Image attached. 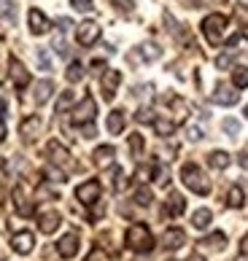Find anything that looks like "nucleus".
Wrapping results in <instances>:
<instances>
[{
    "instance_id": "nucleus-4",
    "label": "nucleus",
    "mask_w": 248,
    "mask_h": 261,
    "mask_svg": "<svg viewBox=\"0 0 248 261\" xmlns=\"http://www.w3.org/2000/svg\"><path fill=\"white\" fill-rule=\"evenodd\" d=\"M94 116H97V102H94L92 94H87V97L73 108V124L76 127H87V124L94 121Z\"/></svg>"
},
{
    "instance_id": "nucleus-12",
    "label": "nucleus",
    "mask_w": 248,
    "mask_h": 261,
    "mask_svg": "<svg viewBox=\"0 0 248 261\" xmlns=\"http://www.w3.org/2000/svg\"><path fill=\"white\" fill-rule=\"evenodd\" d=\"M103 97H106V100H113V94H116V89H119V84H121V73L119 70H111V67H108V70L106 73H103Z\"/></svg>"
},
{
    "instance_id": "nucleus-3",
    "label": "nucleus",
    "mask_w": 248,
    "mask_h": 261,
    "mask_svg": "<svg viewBox=\"0 0 248 261\" xmlns=\"http://www.w3.org/2000/svg\"><path fill=\"white\" fill-rule=\"evenodd\" d=\"M224 27H227V16L224 14H208L203 19V35L211 46H218L224 38Z\"/></svg>"
},
{
    "instance_id": "nucleus-5",
    "label": "nucleus",
    "mask_w": 248,
    "mask_h": 261,
    "mask_svg": "<svg viewBox=\"0 0 248 261\" xmlns=\"http://www.w3.org/2000/svg\"><path fill=\"white\" fill-rule=\"evenodd\" d=\"M46 153H49V162L54 164V167H60L62 172H68V170L76 167L73 159H70V151L62 148L57 140H49V143H46Z\"/></svg>"
},
{
    "instance_id": "nucleus-41",
    "label": "nucleus",
    "mask_w": 248,
    "mask_h": 261,
    "mask_svg": "<svg viewBox=\"0 0 248 261\" xmlns=\"http://www.w3.org/2000/svg\"><path fill=\"white\" fill-rule=\"evenodd\" d=\"M70 6L76 8V11H89V8H92V0H70Z\"/></svg>"
},
{
    "instance_id": "nucleus-44",
    "label": "nucleus",
    "mask_w": 248,
    "mask_h": 261,
    "mask_svg": "<svg viewBox=\"0 0 248 261\" xmlns=\"http://www.w3.org/2000/svg\"><path fill=\"white\" fill-rule=\"evenodd\" d=\"M38 62H41L43 70H49V67H52V60H49V54H46V51H38Z\"/></svg>"
},
{
    "instance_id": "nucleus-28",
    "label": "nucleus",
    "mask_w": 248,
    "mask_h": 261,
    "mask_svg": "<svg viewBox=\"0 0 248 261\" xmlns=\"http://www.w3.org/2000/svg\"><path fill=\"white\" fill-rule=\"evenodd\" d=\"M243 202H245L243 189L240 186H232L230 194H227V205H230V207H243Z\"/></svg>"
},
{
    "instance_id": "nucleus-19",
    "label": "nucleus",
    "mask_w": 248,
    "mask_h": 261,
    "mask_svg": "<svg viewBox=\"0 0 248 261\" xmlns=\"http://www.w3.org/2000/svg\"><path fill=\"white\" fill-rule=\"evenodd\" d=\"M14 205H16V210L22 213V216H33V202L27 199L24 186H16L14 189Z\"/></svg>"
},
{
    "instance_id": "nucleus-35",
    "label": "nucleus",
    "mask_w": 248,
    "mask_h": 261,
    "mask_svg": "<svg viewBox=\"0 0 248 261\" xmlns=\"http://www.w3.org/2000/svg\"><path fill=\"white\" fill-rule=\"evenodd\" d=\"M113 189H116V191L127 189V178H124V170H121V167L113 170Z\"/></svg>"
},
{
    "instance_id": "nucleus-20",
    "label": "nucleus",
    "mask_w": 248,
    "mask_h": 261,
    "mask_svg": "<svg viewBox=\"0 0 248 261\" xmlns=\"http://www.w3.org/2000/svg\"><path fill=\"white\" fill-rule=\"evenodd\" d=\"M159 54H162L159 46H154V43H140V46H138V54H132L130 60H146V62H151V60H159Z\"/></svg>"
},
{
    "instance_id": "nucleus-21",
    "label": "nucleus",
    "mask_w": 248,
    "mask_h": 261,
    "mask_svg": "<svg viewBox=\"0 0 248 261\" xmlns=\"http://www.w3.org/2000/svg\"><path fill=\"white\" fill-rule=\"evenodd\" d=\"M230 153H227V151H211V153H208V164H211V167L213 170H227V167H230Z\"/></svg>"
},
{
    "instance_id": "nucleus-30",
    "label": "nucleus",
    "mask_w": 248,
    "mask_h": 261,
    "mask_svg": "<svg viewBox=\"0 0 248 261\" xmlns=\"http://www.w3.org/2000/svg\"><path fill=\"white\" fill-rule=\"evenodd\" d=\"M170 108H176V121H184L189 116V105L181 97H170Z\"/></svg>"
},
{
    "instance_id": "nucleus-32",
    "label": "nucleus",
    "mask_w": 248,
    "mask_h": 261,
    "mask_svg": "<svg viewBox=\"0 0 248 261\" xmlns=\"http://www.w3.org/2000/svg\"><path fill=\"white\" fill-rule=\"evenodd\" d=\"M143 146H146V143H143V135H130V151H132V156H140V153H143Z\"/></svg>"
},
{
    "instance_id": "nucleus-37",
    "label": "nucleus",
    "mask_w": 248,
    "mask_h": 261,
    "mask_svg": "<svg viewBox=\"0 0 248 261\" xmlns=\"http://www.w3.org/2000/svg\"><path fill=\"white\" fill-rule=\"evenodd\" d=\"M46 175H49V180H68V178H65V172L60 167H54V164L46 167Z\"/></svg>"
},
{
    "instance_id": "nucleus-31",
    "label": "nucleus",
    "mask_w": 248,
    "mask_h": 261,
    "mask_svg": "<svg viewBox=\"0 0 248 261\" xmlns=\"http://www.w3.org/2000/svg\"><path fill=\"white\" fill-rule=\"evenodd\" d=\"M151 199H154V194H151V189L148 186H138V191H135V202L138 205H151Z\"/></svg>"
},
{
    "instance_id": "nucleus-36",
    "label": "nucleus",
    "mask_w": 248,
    "mask_h": 261,
    "mask_svg": "<svg viewBox=\"0 0 248 261\" xmlns=\"http://www.w3.org/2000/svg\"><path fill=\"white\" fill-rule=\"evenodd\" d=\"M135 119H138L140 124H154L157 116H154V111H151V108H140V111L135 113Z\"/></svg>"
},
{
    "instance_id": "nucleus-9",
    "label": "nucleus",
    "mask_w": 248,
    "mask_h": 261,
    "mask_svg": "<svg viewBox=\"0 0 248 261\" xmlns=\"http://www.w3.org/2000/svg\"><path fill=\"white\" fill-rule=\"evenodd\" d=\"M76 199H79L81 205H94V202L100 199V183H97V180L81 183V186L76 189Z\"/></svg>"
},
{
    "instance_id": "nucleus-39",
    "label": "nucleus",
    "mask_w": 248,
    "mask_h": 261,
    "mask_svg": "<svg viewBox=\"0 0 248 261\" xmlns=\"http://www.w3.org/2000/svg\"><path fill=\"white\" fill-rule=\"evenodd\" d=\"M224 129L232 135V138H237V132H240V121H235V119H224Z\"/></svg>"
},
{
    "instance_id": "nucleus-48",
    "label": "nucleus",
    "mask_w": 248,
    "mask_h": 261,
    "mask_svg": "<svg viewBox=\"0 0 248 261\" xmlns=\"http://www.w3.org/2000/svg\"><path fill=\"white\" fill-rule=\"evenodd\" d=\"M240 253H248V234L243 237V243H240Z\"/></svg>"
},
{
    "instance_id": "nucleus-14",
    "label": "nucleus",
    "mask_w": 248,
    "mask_h": 261,
    "mask_svg": "<svg viewBox=\"0 0 248 261\" xmlns=\"http://www.w3.org/2000/svg\"><path fill=\"white\" fill-rule=\"evenodd\" d=\"M57 253H60L62 258H73L76 253H79V234H76V231L65 234L60 243H57Z\"/></svg>"
},
{
    "instance_id": "nucleus-47",
    "label": "nucleus",
    "mask_w": 248,
    "mask_h": 261,
    "mask_svg": "<svg viewBox=\"0 0 248 261\" xmlns=\"http://www.w3.org/2000/svg\"><path fill=\"white\" fill-rule=\"evenodd\" d=\"M235 11H237V16H240V22H243V24H248V8H243V6H237Z\"/></svg>"
},
{
    "instance_id": "nucleus-17",
    "label": "nucleus",
    "mask_w": 248,
    "mask_h": 261,
    "mask_svg": "<svg viewBox=\"0 0 248 261\" xmlns=\"http://www.w3.org/2000/svg\"><path fill=\"white\" fill-rule=\"evenodd\" d=\"M184 243H186V231H184V229H178V226L167 229L165 234H162V245H165L167 250H176V248H181Z\"/></svg>"
},
{
    "instance_id": "nucleus-22",
    "label": "nucleus",
    "mask_w": 248,
    "mask_h": 261,
    "mask_svg": "<svg viewBox=\"0 0 248 261\" xmlns=\"http://www.w3.org/2000/svg\"><path fill=\"white\" fill-rule=\"evenodd\" d=\"M52 92H54V81H49V79H46V81H38V84H35V102L43 105L46 100L52 97Z\"/></svg>"
},
{
    "instance_id": "nucleus-38",
    "label": "nucleus",
    "mask_w": 248,
    "mask_h": 261,
    "mask_svg": "<svg viewBox=\"0 0 248 261\" xmlns=\"http://www.w3.org/2000/svg\"><path fill=\"white\" fill-rule=\"evenodd\" d=\"M87 261H111V258H108V253L103 248H92V253L87 256Z\"/></svg>"
},
{
    "instance_id": "nucleus-11",
    "label": "nucleus",
    "mask_w": 248,
    "mask_h": 261,
    "mask_svg": "<svg viewBox=\"0 0 248 261\" xmlns=\"http://www.w3.org/2000/svg\"><path fill=\"white\" fill-rule=\"evenodd\" d=\"M8 67H11L8 73H11L14 86H16V89H24V86L30 84V73H27V67H24L22 62H19L16 57H11V60H8Z\"/></svg>"
},
{
    "instance_id": "nucleus-27",
    "label": "nucleus",
    "mask_w": 248,
    "mask_h": 261,
    "mask_svg": "<svg viewBox=\"0 0 248 261\" xmlns=\"http://www.w3.org/2000/svg\"><path fill=\"white\" fill-rule=\"evenodd\" d=\"M154 129H157V135H162V138H170V135L176 132V121H170V119H154Z\"/></svg>"
},
{
    "instance_id": "nucleus-13",
    "label": "nucleus",
    "mask_w": 248,
    "mask_h": 261,
    "mask_svg": "<svg viewBox=\"0 0 248 261\" xmlns=\"http://www.w3.org/2000/svg\"><path fill=\"white\" fill-rule=\"evenodd\" d=\"M92 162H94V167H100V170L111 167V164L116 162V148H113V146H100V148H94Z\"/></svg>"
},
{
    "instance_id": "nucleus-15",
    "label": "nucleus",
    "mask_w": 248,
    "mask_h": 261,
    "mask_svg": "<svg viewBox=\"0 0 248 261\" xmlns=\"http://www.w3.org/2000/svg\"><path fill=\"white\" fill-rule=\"evenodd\" d=\"M240 100V92H235V86H227V84H218L216 92H213V102L218 105H235Z\"/></svg>"
},
{
    "instance_id": "nucleus-26",
    "label": "nucleus",
    "mask_w": 248,
    "mask_h": 261,
    "mask_svg": "<svg viewBox=\"0 0 248 261\" xmlns=\"http://www.w3.org/2000/svg\"><path fill=\"white\" fill-rule=\"evenodd\" d=\"M232 84H235V89H248V67H243V65L235 67L232 70Z\"/></svg>"
},
{
    "instance_id": "nucleus-50",
    "label": "nucleus",
    "mask_w": 248,
    "mask_h": 261,
    "mask_svg": "<svg viewBox=\"0 0 248 261\" xmlns=\"http://www.w3.org/2000/svg\"><path fill=\"white\" fill-rule=\"evenodd\" d=\"M0 116H6V100H3V94H0Z\"/></svg>"
},
{
    "instance_id": "nucleus-1",
    "label": "nucleus",
    "mask_w": 248,
    "mask_h": 261,
    "mask_svg": "<svg viewBox=\"0 0 248 261\" xmlns=\"http://www.w3.org/2000/svg\"><path fill=\"white\" fill-rule=\"evenodd\" d=\"M181 180H184L186 189H192L194 194L205 197L211 194V180L205 178V172L197 167V164H184V170H181Z\"/></svg>"
},
{
    "instance_id": "nucleus-7",
    "label": "nucleus",
    "mask_w": 248,
    "mask_h": 261,
    "mask_svg": "<svg viewBox=\"0 0 248 261\" xmlns=\"http://www.w3.org/2000/svg\"><path fill=\"white\" fill-rule=\"evenodd\" d=\"M41 129H43V119L41 116H27V119H22V124H19V135L27 140V143H33L38 135H41Z\"/></svg>"
},
{
    "instance_id": "nucleus-43",
    "label": "nucleus",
    "mask_w": 248,
    "mask_h": 261,
    "mask_svg": "<svg viewBox=\"0 0 248 261\" xmlns=\"http://www.w3.org/2000/svg\"><path fill=\"white\" fill-rule=\"evenodd\" d=\"M232 65V54H221V57H216V67H221V70H224V67H230Z\"/></svg>"
},
{
    "instance_id": "nucleus-34",
    "label": "nucleus",
    "mask_w": 248,
    "mask_h": 261,
    "mask_svg": "<svg viewBox=\"0 0 248 261\" xmlns=\"http://www.w3.org/2000/svg\"><path fill=\"white\" fill-rule=\"evenodd\" d=\"M70 102H73V92H62L60 94V100H57V113H62V111H68L70 108Z\"/></svg>"
},
{
    "instance_id": "nucleus-40",
    "label": "nucleus",
    "mask_w": 248,
    "mask_h": 261,
    "mask_svg": "<svg viewBox=\"0 0 248 261\" xmlns=\"http://www.w3.org/2000/svg\"><path fill=\"white\" fill-rule=\"evenodd\" d=\"M0 19H8V22H11L14 19V3H3V8H0Z\"/></svg>"
},
{
    "instance_id": "nucleus-49",
    "label": "nucleus",
    "mask_w": 248,
    "mask_h": 261,
    "mask_svg": "<svg viewBox=\"0 0 248 261\" xmlns=\"http://www.w3.org/2000/svg\"><path fill=\"white\" fill-rule=\"evenodd\" d=\"M3 140H6V124L0 121V143H3Z\"/></svg>"
},
{
    "instance_id": "nucleus-18",
    "label": "nucleus",
    "mask_w": 248,
    "mask_h": 261,
    "mask_svg": "<svg viewBox=\"0 0 248 261\" xmlns=\"http://www.w3.org/2000/svg\"><path fill=\"white\" fill-rule=\"evenodd\" d=\"M184 210H186V199L173 191V194L165 199V216H173V218H176V216H181Z\"/></svg>"
},
{
    "instance_id": "nucleus-6",
    "label": "nucleus",
    "mask_w": 248,
    "mask_h": 261,
    "mask_svg": "<svg viewBox=\"0 0 248 261\" xmlns=\"http://www.w3.org/2000/svg\"><path fill=\"white\" fill-rule=\"evenodd\" d=\"M76 41H79L81 46H92L100 41V24L92 22V19H87V22H81L79 27H76Z\"/></svg>"
},
{
    "instance_id": "nucleus-51",
    "label": "nucleus",
    "mask_w": 248,
    "mask_h": 261,
    "mask_svg": "<svg viewBox=\"0 0 248 261\" xmlns=\"http://www.w3.org/2000/svg\"><path fill=\"white\" fill-rule=\"evenodd\" d=\"M240 164H243V167L248 170V153H240Z\"/></svg>"
},
{
    "instance_id": "nucleus-16",
    "label": "nucleus",
    "mask_w": 248,
    "mask_h": 261,
    "mask_svg": "<svg viewBox=\"0 0 248 261\" xmlns=\"http://www.w3.org/2000/svg\"><path fill=\"white\" fill-rule=\"evenodd\" d=\"M60 224H62V218H60L57 210H49V213H43V216L38 218V229H41L43 234H54V231L60 229Z\"/></svg>"
},
{
    "instance_id": "nucleus-23",
    "label": "nucleus",
    "mask_w": 248,
    "mask_h": 261,
    "mask_svg": "<svg viewBox=\"0 0 248 261\" xmlns=\"http://www.w3.org/2000/svg\"><path fill=\"white\" fill-rule=\"evenodd\" d=\"M106 127H108L111 135H121V129H124V111H111Z\"/></svg>"
},
{
    "instance_id": "nucleus-33",
    "label": "nucleus",
    "mask_w": 248,
    "mask_h": 261,
    "mask_svg": "<svg viewBox=\"0 0 248 261\" xmlns=\"http://www.w3.org/2000/svg\"><path fill=\"white\" fill-rule=\"evenodd\" d=\"M151 175L159 186H167V167H162V164H151Z\"/></svg>"
},
{
    "instance_id": "nucleus-29",
    "label": "nucleus",
    "mask_w": 248,
    "mask_h": 261,
    "mask_svg": "<svg viewBox=\"0 0 248 261\" xmlns=\"http://www.w3.org/2000/svg\"><path fill=\"white\" fill-rule=\"evenodd\" d=\"M65 79H68L70 84H79V81L84 79V67H81V62H70L68 70H65Z\"/></svg>"
},
{
    "instance_id": "nucleus-10",
    "label": "nucleus",
    "mask_w": 248,
    "mask_h": 261,
    "mask_svg": "<svg viewBox=\"0 0 248 261\" xmlns=\"http://www.w3.org/2000/svg\"><path fill=\"white\" fill-rule=\"evenodd\" d=\"M11 248L16 250V253L27 256V253H30V250L35 248V237H33V231H27V229L16 231V234L11 237Z\"/></svg>"
},
{
    "instance_id": "nucleus-8",
    "label": "nucleus",
    "mask_w": 248,
    "mask_h": 261,
    "mask_svg": "<svg viewBox=\"0 0 248 261\" xmlns=\"http://www.w3.org/2000/svg\"><path fill=\"white\" fill-rule=\"evenodd\" d=\"M27 24H30V33L33 35H43V33L52 30L49 16H46L41 8H30V14H27Z\"/></svg>"
},
{
    "instance_id": "nucleus-2",
    "label": "nucleus",
    "mask_w": 248,
    "mask_h": 261,
    "mask_svg": "<svg viewBox=\"0 0 248 261\" xmlns=\"http://www.w3.org/2000/svg\"><path fill=\"white\" fill-rule=\"evenodd\" d=\"M127 248H132L135 253H148V250H154V237H151V231L146 224H132L127 229Z\"/></svg>"
},
{
    "instance_id": "nucleus-45",
    "label": "nucleus",
    "mask_w": 248,
    "mask_h": 261,
    "mask_svg": "<svg viewBox=\"0 0 248 261\" xmlns=\"http://www.w3.org/2000/svg\"><path fill=\"white\" fill-rule=\"evenodd\" d=\"M54 49H57V51H60V54L65 57V54H68V43H65L62 38H57V41H54Z\"/></svg>"
},
{
    "instance_id": "nucleus-42",
    "label": "nucleus",
    "mask_w": 248,
    "mask_h": 261,
    "mask_svg": "<svg viewBox=\"0 0 248 261\" xmlns=\"http://www.w3.org/2000/svg\"><path fill=\"white\" fill-rule=\"evenodd\" d=\"M113 6H116L119 11L130 14V11H132V6H135V3H132V0H113Z\"/></svg>"
},
{
    "instance_id": "nucleus-24",
    "label": "nucleus",
    "mask_w": 248,
    "mask_h": 261,
    "mask_svg": "<svg viewBox=\"0 0 248 261\" xmlns=\"http://www.w3.org/2000/svg\"><path fill=\"white\" fill-rule=\"evenodd\" d=\"M211 218H213L211 210H208V207H200V210H194V216H192V226H194V229H208Z\"/></svg>"
},
{
    "instance_id": "nucleus-52",
    "label": "nucleus",
    "mask_w": 248,
    "mask_h": 261,
    "mask_svg": "<svg viewBox=\"0 0 248 261\" xmlns=\"http://www.w3.org/2000/svg\"><path fill=\"white\" fill-rule=\"evenodd\" d=\"M189 261H205V258L200 256V253H192V256H189Z\"/></svg>"
},
{
    "instance_id": "nucleus-53",
    "label": "nucleus",
    "mask_w": 248,
    "mask_h": 261,
    "mask_svg": "<svg viewBox=\"0 0 248 261\" xmlns=\"http://www.w3.org/2000/svg\"><path fill=\"white\" fill-rule=\"evenodd\" d=\"M245 119H248V105H245Z\"/></svg>"
},
{
    "instance_id": "nucleus-46",
    "label": "nucleus",
    "mask_w": 248,
    "mask_h": 261,
    "mask_svg": "<svg viewBox=\"0 0 248 261\" xmlns=\"http://www.w3.org/2000/svg\"><path fill=\"white\" fill-rule=\"evenodd\" d=\"M203 138V129L200 127H189V140H200Z\"/></svg>"
},
{
    "instance_id": "nucleus-25",
    "label": "nucleus",
    "mask_w": 248,
    "mask_h": 261,
    "mask_svg": "<svg viewBox=\"0 0 248 261\" xmlns=\"http://www.w3.org/2000/svg\"><path fill=\"white\" fill-rule=\"evenodd\" d=\"M203 245H205L208 250H221V248L227 245V234H224V231H213V234H208V237L203 240Z\"/></svg>"
}]
</instances>
